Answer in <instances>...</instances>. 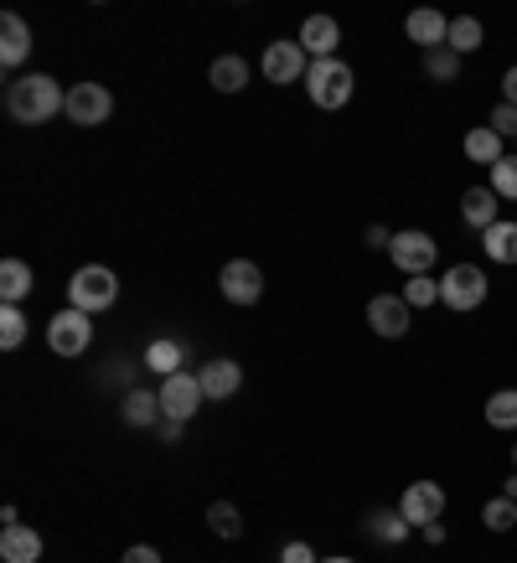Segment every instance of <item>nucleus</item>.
Listing matches in <instances>:
<instances>
[{
  "instance_id": "obj_1",
  "label": "nucleus",
  "mask_w": 517,
  "mask_h": 563,
  "mask_svg": "<svg viewBox=\"0 0 517 563\" xmlns=\"http://www.w3.org/2000/svg\"><path fill=\"white\" fill-rule=\"evenodd\" d=\"M6 109H11L16 124H47L52 114L68 109V93L47 73H26V78H16V84L6 88Z\"/></svg>"
},
{
  "instance_id": "obj_2",
  "label": "nucleus",
  "mask_w": 517,
  "mask_h": 563,
  "mask_svg": "<svg viewBox=\"0 0 517 563\" xmlns=\"http://www.w3.org/2000/svg\"><path fill=\"white\" fill-rule=\"evenodd\" d=\"M114 300H120V274L109 269V264H84V269L68 279V306L73 310L99 316V310H114Z\"/></svg>"
},
{
  "instance_id": "obj_3",
  "label": "nucleus",
  "mask_w": 517,
  "mask_h": 563,
  "mask_svg": "<svg viewBox=\"0 0 517 563\" xmlns=\"http://www.w3.org/2000/svg\"><path fill=\"white\" fill-rule=\"evenodd\" d=\"M306 93L316 109H342L352 99V68H346L342 57H321V63H310L306 68Z\"/></svg>"
},
{
  "instance_id": "obj_4",
  "label": "nucleus",
  "mask_w": 517,
  "mask_h": 563,
  "mask_svg": "<svg viewBox=\"0 0 517 563\" xmlns=\"http://www.w3.org/2000/svg\"><path fill=\"white\" fill-rule=\"evenodd\" d=\"M486 269L482 264H455V269H446V279H440V306L455 310V316H471L476 306H486Z\"/></svg>"
},
{
  "instance_id": "obj_5",
  "label": "nucleus",
  "mask_w": 517,
  "mask_h": 563,
  "mask_svg": "<svg viewBox=\"0 0 517 563\" xmlns=\"http://www.w3.org/2000/svg\"><path fill=\"white\" fill-rule=\"evenodd\" d=\"M47 346L52 357H84L88 346H94V316L88 310H57L47 321Z\"/></svg>"
},
{
  "instance_id": "obj_6",
  "label": "nucleus",
  "mask_w": 517,
  "mask_h": 563,
  "mask_svg": "<svg viewBox=\"0 0 517 563\" xmlns=\"http://www.w3.org/2000/svg\"><path fill=\"white\" fill-rule=\"evenodd\" d=\"M161 413H166V419H176V424H187L191 413H197V404H202L207 393H202V377L197 373H187V367H182V373H172V377H161Z\"/></svg>"
},
{
  "instance_id": "obj_7",
  "label": "nucleus",
  "mask_w": 517,
  "mask_h": 563,
  "mask_svg": "<svg viewBox=\"0 0 517 563\" xmlns=\"http://www.w3.org/2000/svg\"><path fill=\"white\" fill-rule=\"evenodd\" d=\"M388 258H394L398 269L409 274H430L435 258H440V249H435L430 233H419V228H404V233H394V243H388Z\"/></svg>"
},
{
  "instance_id": "obj_8",
  "label": "nucleus",
  "mask_w": 517,
  "mask_h": 563,
  "mask_svg": "<svg viewBox=\"0 0 517 563\" xmlns=\"http://www.w3.org/2000/svg\"><path fill=\"white\" fill-rule=\"evenodd\" d=\"M398 512H404L409 528L440 522V517H446V486H440V481H414L409 492H404V501H398Z\"/></svg>"
},
{
  "instance_id": "obj_9",
  "label": "nucleus",
  "mask_w": 517,
  "mask_h": 563,
  "mask_svg": "<svg viewBox=\"0 0 517 563\" xmlns=\"http://www.w3.org/2000/svg\"><path fill=\"white\" fill-rule=\"evenodd\" d=\"M218 290H223L228 306H254L264 295V274H258L254 258H228L223 274H218Z\"/></svg>"
},
{
  "instance_id": "obj_10",
  "label": "nucleus",
  "mask_w": 517,
  "mask_h": 563,
  "mask_svg": "<svg viewBox=\"0 0 517 563\" xmlns=\"http://www.w3.org/2000/svg\"><path fill=\"white\" fill-rule=\"evenodd\" d=\"M73 124H84V130H94V124H103L109 114H114V93L103 84H73L68 88V109H63Z\"/></svg>"
},
{
  "instance_id": "obj_11",
  "label": "nucleus",
  "mask_w": 517,
  "mask_h": 563,
  "mask_svg": "<svg viewBox=\"0 0 517 563\" xmlns=\"http://www.w3.org/2000/svg\"><path fill=\"white\" fill-rule=\"evenodd\" d=\"M258 68H264V78H270V84L285 88V84H295V78H306L310 57H306V47H300V42H270Z\"/></svg>"
},
{
  "instance_id": "obj_12",
  "label": "nucleus",
  "mask_w": 517,
  "mask_h": 563,
  "mask_svg": "<svg viewBox=\"0 0 517 563\" xmlns=\"http://www.w3.org/2000/svg\"><path fill=\"white\" fill-rule=\"evenodd\" d=\"M409 321L414 316H409V300H404V295H373V300H367V325H373L378 336H388V342L404 336Z\"/></svg>"
},
{
  "instance_id": "obj_13",
  "label": "nucleus",
  "mask_w": 517,
  "mask_h": 563,
  "mask_svg": "<svg viewBox=\"0 0 517 563\" xmlns=\"http://www.w3.org/2000/svg\"><path fill=\"white\" fill-rule=\"evenodd\" d=\"M404 36H409V42H419L425 52H435V47H446L450 21L440 16L435 5H414L409 16H404Z\"/></svg>"
},
{
  "instance_id": "obj_14",
  "label": "nucleus",
  "mask_w": 517,
  "mask_h": 563,
  "mask_svg": "<svg viewBox=\"0 0 517 563\" xmlns=\"http://www.w3.org/2000/svg\"><path fill=\"white\" fill-rule=\"evenodd\" d=\"M202 393L212 398V404H223V398H239V388H243V367L233 357H212V362H202Z\"/></svg>"
},
{
  "instance_id": "obj_15",
  "label": "nucleus",
  "mask_w": 517,
  "mask_h": 563,
  "mask_svg": "<svg viewBox=\"0 0 517 563\" xmlns=\"http://www.w3.org/2000/svg\"><path fill=\"white\" fill-rule=\"evenodd\" d=\"M295 42L306 47L310 63H321V57H337V47H342V26H337L331 16H306V26H300Z\"/></svg>"
},
{
  "instance_id": "obj_16",
  "label": "nucleus",
  "mask_w": 517,
  "mask_h": 563,
  "mask_svg": "<svg viewBox=\"0 0 517 563\" xmlns=\"http://www.w3.org/2000/svg\"><path fill=\"white\" fill-rule=\"evenodd\" d=\"M26 57H32V26L16 11H6L0 16V68H21Z\"/></svg>"
},
{
  "instance_id": "obj_17",
  "label": "nucleus",
  "mask_w": 517,
  "mask_h": 563,
  "mask_svg": "<svg viewBox=\"0 0 517 563\" xmlns=\"http://www.w3.org/2000/svg\"><path fill=\"white\" fill-rule=\"evenodd\" d=\"M0 559L6 563H42V532L26 522H6L0 532Z\"/></svg>"
},
{
  "instance_id": "obj_18",
  "label": "nucleus",
  "mask_w": 517,
  "mask_h": 563,
  "mask_svg": "<svg viewBox=\"0 0 517 563\" xmlns=\"http://www.w3.org/2000/svg\"><path fill=\"white\" fill-rule=\"evenodd\" d=\"M497 191L492 187H465L461 191V218L471 222V228H476V233H486V228H492V222H502L497 218Z\"/></svg>"
},
{
  "instance_id": "obj_19",
  "label": "nucleus",
  "mask_w": 517,
  "mask_h": 563,
  "mask_svg": "<svg viewBox=\"0 0 517 563\" xmlns=\"http://www.w3.org/2000/svg\"><path fill=\"white\" fill-rule=\"evenodd\" d=\"M120 413H124V424H135V429H151L155 419H166V413H161V393H145V388L124 393Z\"/></svg>"
},
{
  "instance_id": "obj_20",
  "label": "nucleus",
  "mask_w": 517,
  "mask_h": 563,
  "mask_svg": "<svg viewBox=\"0 0 517 563\" xmlns=\"http://www.w3.org/2000/svg\"><path fill=\"white\" fill-rule=\"evenodd\" d=\"M502 155H507V140H502L497 130L476 124V130L465 135V161H476V166H497Z\"/></svg>"
},
{
  "instance_id": "obj_21",
  "label": "nucleus",
  "mask_w": 517,
  "mask_h": 563,
  "mask_svg": "<svg viewBox=\"0 0 517 563\" xmlns=\"http://www.w3.org/2000/svg\"><path fill=\"white\" fill-rule=\"evenodd\" d=\"M482 249L492 264H517V222H492L482 233Z\"/></svg>"
},
{
  "instance_id": "obj_22",
  "label": "nucleus",
  "mask_w": 517,
  "mask_h": 563,
  "mask_svg": "<svg viewBox=\"0 0 517 563\" xmlns=\"http://www.w3.org/2000/svg\"><path fill=\"white\" fill-rule=\"evenodd\" d=\"M36 285V274L32 264H21V258H6L0 264V295H6V306H16V300H26Z\"/></svg>"
},
{
  "instance_id": "obj_23",
  "label": "nucleus",
  "mask_w": 517,
  "mask_h": 563,
  "mask_svg": "<svg viewBox=\"0 0 517 563\" xmlns=\"http://www.w3.org/2000/svg\"><path fill=\"white\" fill-rule=\"evenodd\" d=\"M243 84H249V63H243L239 52H223V57L212 63V88H218V93H243Z\"/></svg>"
},
{
  "instance_id": "obj_24",
  "label": "nucleus",
  "mask_w": 517,
  "mask_h": 563,
  "mask_svg": "<svg viewBox=\"0 0 517 563\" xmlns=\"http://www.w3.org/2000/svg\"><path fill=\"white\" fill-rule=\"evenodd\" d=\"M182 342H172V336H161V342H151L145 346V367H151L155 377H172V373H182Z\"/></svg>"
},
{
  "instance_id": "obj_25",
  "label": "nucleus",
  "mask_w": 517,
  "mask_h": 563,
  "mask_svg": "<svg viewBox=\"0 0 517 563\" xmlns=\"http://www.w3.org/2000/svg\"><path fill=\"white\" fill-rule=\"evenodd\" d=\"M362 528L373 532L378 543H404V538H409V522H404V512H398V507H383V512H373L367 522H362Z\"/></svg>"
},
{
  "instance_id": "obj_26",
  "label": "nucleus",
  "mask_w": 517,
  "mask_h": 563,
  "mask_svg": "<svg viewBox=\"0 0 517 563\" xmlns=\"http://www.w3.org/2000/svg\"><path fill=\"white\" fill-rule=\"evenodd\" d=\"M482 42H486V26L476 16H455V21H450V36H446L450 52H461V57H465V52H476Z\"/></svg>"
},
{
  "instance_id": "obj_27",
  "label": "nucleus",
  "mask_w": 517,
  "mask_h": 563,
  "mask_svg": "<svg viewBox=\"0 0 517 563\" xmlns=\"http://www.w3.org/2000/svg\"><path fill=\"white\" fill-rule=\"evenodd\" d=\"M425 78L430 84H455L461 78V52H450V47L425 52Z\"/></svg>"
},
{
  "instance_id": "obj_28",
  "label": "nucleus",
  "mask_w": 517,
  "mask_h": 563,
  "mask_svg": "<svg viewBox=\"0 0 517 563\" xmlns=\"http://www.w3.org/2000/svg\"><path fill=\"white\" fill-rule=\"evenodd\" d=\"M486 424L492 429H517V388H497L486 398Z\"/></svg>"
},
{
  "instance_id": "obj_29",
  "label": "nucleus",
  "mask_w": 517,
  "mask_h": 563,
  "mask_svg": "<svg viewBox=\"0 0 517 563\" xmlns=\"http://www.w3.org/2000/svg\"><path fill=\"white\" fill-rule=\"evenodd\" d=\"M21 342H26V316H21V306H0V346L16 352Z\"/></svg>"
},
{
  "instance_id": "obj_30",
  "label": "nucleus",
  "mask_w": 517,
  "mask_h": 563,
  "mask_svg": "<svg viewBox=\"0 0 517 563\" xmlns=\"http://www.w3.org/2000/svg\"><path fill=\"white\" fill-rule=\"evenodd\" d=\"M404 300H409V310H425L440 300V279L435 274H414L409 285H404Z\"/></svg>"
},
{
  "instance_id": "obj_31",
  "label": "nucleus",
  "mask_w": 517,
  "mask_h": 563,
  "mask_svg": "<svg viewBox=\"0 0 517 563\" xmlns=\"http://www.w3.org/2000/svg\"><path fill=\"white\" fill-rule=\"evenodd\" d=\"M207 522H212V532H218V538H239V532H243V517H239V507H233V501H212V507H207Z\"/></svg>"
},
{
  "instance_id": "obj_32",
  "label": "nucleus",
  "mask_w": 517,
  "mask_h": 563,
  "mask_svg": "<svg viewBox=\"0 0 517 563\" xmlns=\"http://www.w3.org/2000/svg\"><path fill=\"white\" fill-rule=\"evenodd\" d=\"M482 522L492 532H507L517 522V501H507V496H492V501L482 507Z\"/></svg>"
},
{
  "instance_id": "obj_33",
  "label": "nucleus",
  "mask_w": 517,
  "mask_h": 563,
  "mask_svg": "<svg viewBox=\"0 0 517 563\" xmlns=\"http://www.w3.org/2000/svg\"><path fill=\"white\" fill-rule=\"evenodd\" d=\"M492 191L507 197V202H517V155H502L497 166H492Z\"/></svg>"
},
{
  "instance_id": "obj_34",
  "label": "nucleus",
  "mask_w": 517,
  "mask_h": 563,
  "mask_svg": "<svg viewBox=\"0 0 517 563\" xmlns=\"http://www.w3.org/2000/svg\"><path fill=\"white\" fill-rule=\"evenodd\" d=\"M486 130H497L502 140H517V103H497L492 120H486Z\"/></svg>"
},
{
  "instance_id": "obj_35",
  "label": "nucleus",
  "mask_w": 517,
  "mask_h": 563,
  "mask_svg": "<svg viewBox=\"0 0 517 563\" xmlns=\"http://www.w3.org/2000/svg\"><path fill=\"white\" fill-rule=\"evenodd\" d=\"M279 563H321V559L310 553V543H285L279 548Z\"/></svg>"
},
{
  "instance_id": "obj_36",
  "label": "nucleus",
  "mask_w": 517,
  "mask_h": 563,
  "mask_svg": "<svg viewBox=\"0 0 517 563\" xmlns=\"http://www.w3.org/2000/svg\"><path fill=\"white\" fill-rule=\"evenodd\" d=\"M124 563H161V553H155V548H145V543H135L130 553H124Z\"/></svg>"
},
{
  "instance_id": "obj_37",
  "label": "nucleus",
  "mask_w": 517,
  "mask_h": 563,
  "mask_svg": "<svg viewBox=\"0 0 517 563\" xmlns=\"http://www.w3.org/2000/svg\"><path fill=\"white\" fill-rule=\"evenodd\" d=\"M502 103H517V63L502 73Z\"/></svg>"
},
{
  "instance_id": "obj_38",
  "label": "nucleus",
  "mask_w": 517,
  "mask_h": 563,
  "mask_svg": "<svg viewBox=\"0 0 517 563\" xmlns=\"http://www.w3.org/2000/svg\"><path fill=\"white\" fill-rule=\"evenodd\" d=\"M388 243H394L388 228H367V249H388Z\"/></svg>"
},
{
  "instance_id": "obj_39",
  "label": "nucleus",
  "mask_w": 517,
  "mask_h": 563,
  "mask_svg": "<svg viewBox=\"0 0 517 563\" xmlns=\"http://www.w3.org/2000/svg\"><path fill=\"white\" fill-rule=\"evenodd\" d=\"M419 532H425V543H435V548L446 543V522H430V528H419Z\"/></svg>"
},
{
  "instance_id": "obj_40",
  "label": "nucleus",
  "mask_w": 517,
  "mask_h": 563,
  "mask_svg": "<svg viewBox=\"0 0 517 563\" xmlns=\"http://www.w3.org/2000/svg\"><path fill=\"white\" fill-rule=\"evenodd\" d=\"M161 440L176 444V440H182V424H176V419H161Z\"/></svg>"
},
{
  "instance_id": "obj_41",
  "label": "nucleus",
  "mask_w": 517,
  "mask_h": 563,
  "mask_svg": "<svg viewBox=\"0 0 517 563\" xmlns=\"http://www.w3.org/2000/svg\"><path fill=\"white\" fill-rule=\"evenodd\" d=\"M502 496H507V501H517V471L507 481H502Z\"/></svg>"
},
{
  "instance_id": "obj_42",
  "label": "nucleus",
  "mask_w": 517,
  "mask_h": 563,
  "mask_svg": "<svg viewBox=\"0 0 517 563\" xmlns=\"http://www.w3.org/2000/svg\"><path fill=\"white\" fill-rule=\"evenodd\" d=\"M321 563H352V559H321Z\"/></svg>"
},
{
  "instance_id": "obj_43",
  "label": "nucleus",
  "mask_w": 517,
  "mask_h": 563,
  "mask_svg": "<svg viewBox=\"0 0 517 563\" xmlns=\"http://www.w3.org/2000/svg\"><path fill=\"white\" fill-rule=\"evenodd\" d=\"M513 465H517V440H513Z\"/></svg>"
}]
</instances>
